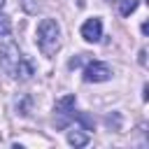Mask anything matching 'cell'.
Instances as JSON below:
<instances>
[{"mask_svg":"<svg viewBox=\"0 0 149 149\" xmlns=\"http://www.w3.org/2000/svg\"><path fill=\"white\" fill-rule=\"evenodd\" d=\"M37 47L44 56H54L61 49V26L56 19H42L37 26Z\"/></svg>","mask_w":149,"mask_h":149,"instance_id":"obj_1","label":"cell"},{"mask_svg":"<svg viewBox=\"0 0 149 149\" xmlns=\"http://www.w3.org/2000/svg\"><path fill=\"white\" fill-rule=\"evenodd\" d=\"M21 61V54H19V47L14 42H7L0 47V70L9 77H14V68L16 63Z\"/></svg>","mask_w":149,"mask_h":149,"instance_id":"obj_2","label":"cell"},{"mask_svg":"<svg viewBox=\"0 0 149 149\" xmlns=\"http://www.w3.org/2000/svg\"><path fill=\"white\" fill-rule=\"evenodd\" d=\"M112 79V68L107 63H100V61H91L86 68H84V81L88 84H100V81H107Z\"/></svg>","mask_w":149,"mask_h":149,"instance_id":"obj_3","label":"cell"},{"mask_svg":"<svg viewBox=\"0 0 149 149\" xmlns=\"http://www.w3.org/2000/svg\"><path fill=\"white\" fill-rule=\"evenodd\" d=\"M81 37L86 42H98L102 37V21L95 19V16L93 19H86L84 26H81Z\"/></svg>","mask_w":149,"mask_h":149,"instance_id":"obj_4","label":"cell"},{"mask_svg":"<svg viewBox=\"0 0 149 149\" xmlns=\"http://www.w3.org/2000/svg\"><path fill=\"white\" fill-rule=\"evenodd\" d=\"M74 102H77V98L74 95H63L61 100H56V107H54V112L56 114H61V116H65V121L70 119V114H72V109H74ZM63 121V123H65ZM61 123V126H63Z\"/></svg>","mask_w":149,"mask_h":149,"instance_id":"obj_5","label":"cell"},{"mask_svg":"<svg viewBox=\"0 0 149 149\" xmlns=\"http://www.w3.org/2000/svg\"><path fill=\"white\" fill-rule=\"evenodd\" d=\"M33 72H35V70H33V63L21 56V61H19L16 68H14V79H23V81H26V79L33 77Z\"/></svg>","mask_w":149,"mask_h":149,"instance_id":"obj_6","label":"cell"},{"mask_svg":"<svg viewBox=\"0 0 149 149\" xmlns=\"http://www.w3.org/2000/svg\"><path fill=\"white\" fill-rule=\"evenodd\" d=\"M68 142H70L72 147H84V144L88 142V135L81 133V130H70V133H68Z\"/></svg>","mask_w":149,"mask_h":149,"instance_id":"obj_7","label":"cell"},{"mask_svg":"<svg viewBox=\"0 0 149 149\" xmlns=\"http://www.w3.org/2000/svg\"><path fill=\"white\" fill-rule=\"evenodd\" d=\"M30 105H33L30 95H19V98H16V112H19L21 116H28V114H30Z\"/></svg>","mask_w":149,"mask_h":149,"instance_id":"obj_8","label":"cell"},{"mask_svg":"<svg viewBox=\"0 0 149 149\" xmlns=\"http://www.w3.org/2000/svg\"><path fill=\"white\" fill-rule=\"evenodd\" d=\"M140 0H119V14L121 16H130L135 9H137Z\"/></svg>","mask_w":149,"mask_h":149,"instance_id":"obj_9","label":"cell"},{"mask_svg":"<svg viewBox=\"0 0 149 149\" xmlns=\"http://www.w3.org/2000/svg\"><path fill=\"white\" fill-rule=\"evenodd\" d=\"M12 33V21L7 14H0V37H7Z\"/></svg>","mask_w":149,"mask_h":149,"instance_id":"obj_10","label":"cell"},{"mask_svg":"<svg viewBox=\"0 0 149 149\" xmlns=\"http://www.w3.org/2000/svg\"><path fill=\"white\" fill-rule=\"evenodd\" d=\"M21 5L26 7V12H37V5H35V2H30V0H21Z\"/></svg>","mask_w":149,"mask_h":149,"instance_id":"obj_11","label":"cell"},{"mask_svg":"<svg viewBox=\"0 0 149 149\" xmlns=\"http://www.w3.org/2000/svg\"><path fill=\"white\" fill-rule=\"evenodd\" d=\"M144 56H147V51L142 49V51H140V65H147V58H144Z\"/></svg>","mask_w":149,"mask_h":149,"instance_id":"obj_12","label":"cell"},{"mask_svg":"<svg viewBox=\"0 0 149 149\" xmlns=\"http://www.w3.org/2000/svg\"><path fill=\"white\" fill-rule=\"evenodd\" d=\"M2 5H5V0H0V7H2Z\"/></svg>","mask_w":149,"mask_h":149,"instance_id":"obj_13","label":"cell"},{"mask_svg":"<svg viewBox=\"0 0 149 149\" xmlns=\"http://www.w3.org/2000/svg\"><path fill=\"white\" fill-rule=\"evenodd\" d=\"M107 2H112V0H107Z\"/></svg>","mask_w":149,"mask_h":149,"instance_id":"obj_14","label":"cell"}]
</instances>
